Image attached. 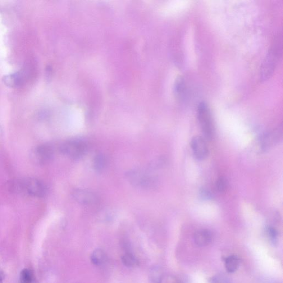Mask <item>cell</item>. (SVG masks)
<instances>
[{"instance_id":"6da1fadb","label":"cell","mask_w":283,"mask_h":283,"mask_svg":"<svg viewBox=\"0 0 283 283\" xmlns=\"http://www.w3.org/2000/svg\"><path fill=\"white\" fill-rule=\"evenodd\" d=\"M9 190L13 193L42 198L46 194L47 188L43 182L33 177L13 179L8 183Z\"/></svg>"},{"instance_id":"7a4b0ae2","label":"cell","mask_w":283,"mask_h":283,"mask_svg":"<svg viewBox=\"0 0 283 283\" xmlns=\"http://www.w3.org/2000/svg\"><path fill=\"white\" fill-rule=\"evenodd\" d=\"M126 177L131 185L141 189H152L157 184V179L153 175L145 171L136 169L128 171L126 173Z\"/></svg>"},{"instance_id":"3957f363","label":"cell","mask_w":283,"mask_h":283,"mask_svg":"<svg viewBox=\"0 0 283 283\" xmlns=\"http://www.w3.org/2000/svg\"><path fill=\"white\" fill-rule=\"evenodd\" d=\"M197 117L203 133L207 139L212 140L214 133V129L211 110L207 103L202 102L197 109Z\"/></svg>"},{"instance_id":"277c9868","label":"cell","mask_w":283,"mask_h":283,"mask_svg":"<svg viewBox=\"0 0 283 283\" xmlns=\"http://www.w3.org/2000/svg\"><path fill=\"white\" fill-rule=\"evenodd\" d=\"M87 144L85 142L79 140L67 141L59 147L61 153L72 159L83 157L87 152Z\"/></svg>"},{"instance_id":"5b68a950","label":"cell","mask_w":283,"mask_h":283,"mask_svg":"<svg viewBox=\"0 0 283 283\" xmlns=\"http://www.w3.org/2000/svg\"><path fill=\"white\" fill-rule=\"evenodd\" d=\"M54 155L52 145L43 144L36 147L31 153V158L36 164L44 165L51 161Z\"/></svg>"},{"instance_id":"8992f818","label":"cell","mask_w":283,"mask_h":283,"mask_svg":"<svg viewBox=\"0 0 283 283\" xmlns=\"http://www.w3.org/2000/svg\"><path fill=\"white\" fill-rule=\"evenodd\" d=\"M278 58V52L276 49L269 50L261 66V77L262 80H267L272 76L277 66Z\"/></svg>"},{"instance_id":"52a82bcc","label":"cell","mask_w":283,"mask_h":283,"mask_svg":"<svg viewBox=\"0 0 283 283\" xmlns=\"http://www.w3.org/2000/svg\"><path fill=\"white\" fill-rule=\"evenodd\" d=\"M194 156L199 160L206 158L209 154V149L206 141L201 136H195L191 142Z\"/></svg>"},{"instance_id":"ba28073f","label":"cell","mask_w":283,"mask_h":283,"mask_svg":"<svg viewBox=\"0 0 283 283\" xmlns=\"http://www.w3.org/2000/svg\"><path fill=\"white\" fill-rule=\"evenodd\" d=\"M72 196L77 203L83 205H93L98 201L97 195L85 189H75L72 191Z\"/></svg>"},{"instance_id":"9c48e42d","label":"cell","mask_w":283,"mask_h":283,"mask_svg":"<svg viewBox=\"0 0 283 283\" xmlns=\"http://www.w3.org/2000/svg\"><path fill=\"white\" fill-rule=\"evenodd\" d=\"M282 129H277L269 133L264 135L260 141V148L263 150H266L275 145L282 138Z\"/></svg>"},{"instance_id":"30bf717a","label":"cell","mask_w":283,"mask_h":283,"mask_svg":"<svg viewBox=\"0 0 283 283\" xmlns=\"http://www.w3.org/2000/svg\"><path fill=\"white\" fill-rule=\"evenodd\" d=\"M194 239L196 245L199 247H205L212 243V232L208 230H200L196 232Z\"/></svg>"},{"instance_id":"8fae6325","label":"cell","mask_w":283,"mask_h":283,"mask_svg":"<svg viewBox=\"0 0 283 283\" xmlns=\"http://www.w3.org/2000/svg\"><path fill=\"white\" fill-rule=\"evenodd\" d=\"M2 81L4 85L11 88L20 87L24 82L22 73L16 72L12 74L4 75L2 77Z\"/></svg>"},{"instance_id":"7c38bea8","label":"cell","mask_w":283,"mask_h":283,"mask_svg":"<svg viewBox=\"0 0 283 283\" xmlns=\"http://www.w3.org/2000/svg\"><path fill=\"white\" fill-rule=\"evenodd\" d=\"M225 268L228 272H235L239 268L240 261L238 257L236 255H230L225 259Z\"/></svg>"},{"instance_id":"4fadbf2b","label":"cell","mask_w":283,"mask_h":283,"mask_svg":"<svg viewBox=\"0 0 283 283\" xmlns=\"http://www.w3.org/2000/svg\"><path fill=\"white\" fill-rule=\"evenodd\" d=\"M106 255L101 249H95L91 255V261L96 266H100L106 261Z\"/></svg>"},{"instance_id":"5bb4252c","label":"cell","mask_w":283,"mask_h":283,"mask_svg":"<svg viewBox=\"0 0 283 283\" xmlns=\"http://www.w3.org/2000/svg\"><path fill=\"white\" fill-rule=\"evenodd\" d=\"M185 88L184 79L181 76L177 77L175 86V92L177 98L179 100L184 98L185 94Z\"/></svg>"},{"instance_id":"9a60e30c","label":"cell","mask_w":283,"mask_h":283,"mask_svg":"<svg viewBox=\"0 0 283 283\" xmlns=\"http://www.w3.org/2000/svg\"><path fill=\"white\" fill-rule=\"evenodd\" d=\"M163 271L159 267H154L149 272L150 283H162Z\"/></svg>"},{"instance_id":"2e32d148","label":"cell","mask_w":283,"mask_h":283,"mask_svg":"<svg viewBox=\"0 0 283 283\" xmlns=\"http://www.w3.org/2000/svg\"><path fill=\"white\" fill-rule=\"evenodd\" d=\"M106 160L103 154H98L94 157L93 167L97 172H101L106 166Z\"/></svg>"},{"instance_id":"e0dca14e","label":"cell","mask_w":283,"mask_h":283,"mask_svg":"<svg viewBox=\"0 0 283 283\" xmlns=\"http://www.w3.org/2000/svg\"><path fill=\"white\" fill-rule=\"evenodd\" d=\"M123 264L127 267H135L139 265L138 260L133 254L126 252L121 257Z\"/></svg>"},{"instance_id":"ac0fdd59","label":"cell","mask_w":283,"mask_h":283,"mask_svg":"<svg viewBox=\"0 0 283 283\" xmlns=\"http://www.w3.org/2000/svg\"><path fill=\"white\" fill-rule=\"evenodd\" d=\"M266 234L269 243L274 246H276L278 241V234L277 231L275 228L268 226L266 228Z\"/></svg>"},{"instance_id":"d6986e66","label":"cell","mask_w":283,"mask_h":283,"mask_svg":"<svg viewBox=\"0 0 283 283\" xmlns=\"http://www.w3.org/2000/svg\"><path fill=\"white\" fill-rule=\"evenodd\" d=\"M34 275L29 269L22 270L20 277V283H34Z\"/></svg>"},{"instance_id":"ffe728a7","label":"cell","mask_w":283,"mask_h":283,"mask_svg":"<svg viewBox=\"0 0 283 283\" xmlns=\"http://www.w3.org/2000/svg\"><path fill=\"white\" fill-rule=\"evenodd\" d=\"M209 283H231V281L230 278L224 274H218L210 279Z\"/></svg>"},{"instance_id":"44dd1931","label":"cell","mask_w":283,"mask_h":283,"mask_svg":"<svg viewBox=\"0 0 283 283\" xmlns=\"http://www.w3.org/2000/svg\"><path fill=\"white\" fill-rule=\"evenodd\" d=\"M216 188L220 193L225 192L227 188V182L223 177H219L215 184Z\"/></svg>"},{"instance_id":"7402d4cb","label":"cell","mask_w":283,"mask_h":283,"mask_svg":"<svg viewBox=\"0 0 283 283\" xmlns=\"http://www.w3.org/2000/svg\"><path fill=\"white\" fill-rule=\"evenodd\" d=\"M201 198L204 199L209 200L212 198V195L209 191L206 189H202L200 192Z\"/></svg>"},{"instance_id":"603a6c76","label":"cell","mask_w":283,"mask_h":283,"mask_svg":"<svg viewBox=\"0 0 283 283\" xmlns=\"http://www.w3.org/2000/svg\"><path fill=\"white\" fill-rule=\"evenodd\" d=\"M3 283V278L2 276H1V274H0V283Z\"/></svg>"}]
</instances>
